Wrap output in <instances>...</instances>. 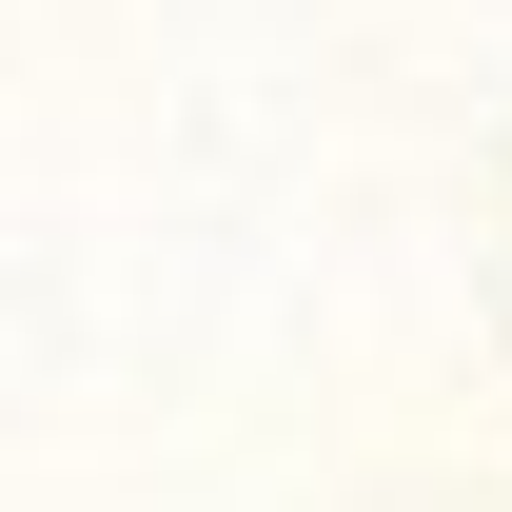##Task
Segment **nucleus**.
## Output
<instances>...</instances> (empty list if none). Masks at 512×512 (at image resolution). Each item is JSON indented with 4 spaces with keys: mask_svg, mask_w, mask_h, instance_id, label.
<instances>
[]
</instances>
